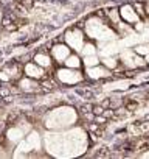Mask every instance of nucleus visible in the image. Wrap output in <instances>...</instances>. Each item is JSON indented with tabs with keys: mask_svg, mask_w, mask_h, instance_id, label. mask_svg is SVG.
<instances>
[{
	"mask_svg": "<svg viewBox=\"0 0 149 159\" xmlns=\"http://www.w3.org/2000/svg\"><path fill=\"white\" fill-rule=\"evenodd\" d=\"M8 139H10L11 142H19V140H22V139H23V128H20V126L11 128V129L8 131Z\"/></svg>",
	"mask_w": 149,
	"mask_h": 159,
	"instance_id": "11",
	"label": "nucleus"
},
{
	"mask_svg": "<svg viewBox=\"0 0 149 159\" xmlns=\"http://www.w3.org/2000/svg\"><path fill=\"white\" fill-rule=\"evenodd\" d=\"M141 156H143V157H149V151H147V153H143Z\"/></svg>",
	"mask_w": 149,
	"mask_h": 159,
	"instance_id": "23",
	"label": "nucleus"
},
{
	"mask_svg": "<svg viewBox=\"0 0 149 159\" xmlns=\"http://www.w3.org/2000/svg\"><path fill=\"white\" fill-rule=\"evenodd\" d=\"M144 10H146V16H149V2L144 3Z\"/></svg>",
	"mask_w": 149,
	"mask_h": 159,
	"instance_id": "22",
	"label": "nucleus"
},
{
	"mask_svg": "<svg viewBox=\"0 0 149 159\" xmlns=\"http://www.w3.org/2000/svg\"><path fill=\"white\" fill-rule=\"evenodd\" d=\"M92 112H93L95 116H101V114L104 112V106H103V105H98V106H93V109H92Z\"/></svg>",
	"mask_w": 149,
	"mask_h": 159,
	"instance_id": "21",
	"label": "nucleus"
},
{
	"mask_svg": "<svg viewBox=\"0 0 149 159\" xmlns=\"http://www.w3.org/2000/svg\"><path fill=\"white\" fill-rule=\"evenodd\" d=\"M39 147H40V137H39V134H37L36 131H33V133H30V134L25 137V140L19 145L17 154L27 153V151H33V150H39Z\"/></svg>",
	"mask_w": 149,
	"mask_h": 159,
	"instance_id": "5",
	"label": "nucleus"
},
{
	"mask_svg": "<svg viewBox=\"0 0 149 159\" xmlns=\"http://www.w3.org/2000/svg\"><path fill=\"white\" fill-rule=\"evenodd\" d=\"M120 14H121V19H123L124 22H127V24H134V22H137L138 17H140L138 13L135 11V8L130 7V5H123L121 10H120Z\"/></svg>",
	"mask_w": 149,
	"mask_h": 159,
	"instance_id": "6",
	"label": "nucleus"
},
{
	"mask_svg": "<svg viewBox=\"0 0 149 159\" xmlns=\"http://www.w3.org/2000/svg\"><path fill=\"white\" fill-rule=\"evenodd\" d=\"M129 81H115V83H110L107 86V89H120V91H124L129 88Z\"/></svg>",
	"mask_w": 149,
	"mask_h": 159,
	"instance_id": "15",
	"label": "nucleus"
},
{
	"mask_svg": "<svg viewBox=\"0 0 149 159\" xmlns=\"http://www.w3.org/2000/svg\"><path fill=\"white\" fill-rule=\"evenodd\" d=\"M25 73H27L30 78H42V76H44V69H42V66H39L37 62H36V64L30 62V64L25 66Z\"/></svg>",
	"mask_w": 149,
	"mask_h": 159,
	"instance_id": "9",
	"label": "nucleus"
},
{
	"mask_svg": "<svg viewBox=\"0 0 149 159\" xmlns=\"http://www.w3.org/2000/svg\"><path fill=\"white\" fill-rule=\"evenodd\" d=\"M95 52H96V47L93 45V44H86L83 48H81V53L84 55V56H90V55H95Z\"/></svg>",
	"mask_w": 149,
	"mask_h": 159,
	"instance_id": "17",
	"label": "nucleus"
},
{
	"mask_svg": "<svg viewBox=\"0 0 149 159\" xmlns=\"http://www.w3.org/2000/svg\"><path fill=\"white\" fill-rule=\"evenodd\" d=\"M146 62H147V66H149V55L146 56Z\"/></svg>",
	"mask_w": 149,
	"mask_h": 159,
	"instance_id": "24",
	"label": "nucleus"
},
{
	"mask_svg": "<svg viewBox=\"0 0 149 159\" xmlns=\"http://www.w3.org/2000/svg\"><path fill=\"white\" fill-rule=\"evenodd\" d=\"M56 75H57L59 81H62L65 84H76V83L83 81V73L79 70H76V69H70V67L59 69Z\"/></svg>",
	"mask_w": 149,
	"mask_h": 159,
	"instance_id": "3",
	"label": "nucleus"
},
{
	"mask_svg": "<svg viewBox=\"0 0 149 159\" xmlns=\"http://www.w3.org/2000/svg\"><path fill=\"white\" fill-rule=\"evenodd\" d=\"M0 19H2V13H0Z\"/></svg>",
	"mask_w": 149,
	"mask_h": 159,
	"instance_id": "25",
	"label": "nucleus"
},
{
	"mask_svg": "<svg viewBox=\"0 0 149 159\" xmlns=\"http://www.w3.org/2000/svg\"><path fill=\"white\" fill-rule=\"evenodd\" d=\"M84 64H86V67H93V66H98V64H100V59H98L95 55L84 56Z\"/></svg>",
	"mask_w": 149,
	"mask_h": 159,
	"instance_id": "18",
	"label": "nucleus"
},
{
	"mask_svg": "<svg viewBox=\"0 0 149 159\" xmlns=\"http://www.w3.org/2000/svg\"><path fill=\"white\" fill-rule=\"evenodd\" d=\"M87 75L90 80H101L110 75V69L107 67H100V66H93V67H87Z\"/></svg>",
	"mask_w": 149,
	"mask_h": 159,
	"instance_id": "7",
	"label": "nucleus"
},
{
	"mask_svg": "<svg viewBox=\"0 0 149 159\" xmlns=\"http://www.w3.org/2000/svg\"><path fill=\"white\" fill-rule=\"evenodd\" d=\"M20 88L23 89V91H27V92H34V91H37V83H34L33 80H30V76L28 78H23L22 81H20Z\"/></svg>",
	"mask_w": 149,
	"mask_h": 159,
	"instance_id": "12",
	"label": "nucleus"
},
{
	"mask_svg": "<svg viewBox=\"0 0 149 159\" xmlns=\"http://www.w3.org/2000/svg\"><path fill=\"white\" fill-rule=\"evenodd\" d=\"M74 120H76V114H74V111L71 108H57L48 114L45 125H47V128L57 129V128H64V126L71 125Z\"/></svg>",
	"mask_w": 149,
	"mask_h": 159,
	"instance_id": "1",
	"label": "nucleus"
},
{
	"mask_svg": "<svg viewBox=\"0 0 149 159\" xmlns=\"http://www.w3.org/2000/svg\"><path fill=\"white\" fill-rule=\"evenodd\" d=\"M34 61H36L39 66H42V67H48V66L51 64V59H50V56H48V55H44V53H39V55H36V56H34Z\"/></svg>",
	"mask_w": 149,
	"mask_h": 159,
	"instance_id": "14",
	"label": "nucleus"
},
{
	"mask_svg": "<svg viewBox=\"0 0 149 159\" xmlns=\"http://www.w3.org/2000/svg\"><path fill=\"white\" fill-rule=\"evenodd\" d=\"M134 8H135V11L138 13V16H140V17H143V19L146 17V10H144V5H143V3H140V2H138V3H135V5H134Z\"/></svg>",
	"mask_w": 149,
	"mask_h": 159,
	"instance_id": "20",
	"label": "nucleus"
},
{
	"mask_svg": "<svg viewBox=\"0 0 149 159\" xmlns=\"http://www.w3.org/2000/svg\"><path fill=\"white\" fill-rule=\"evenodd\" d=\"M106 17H107V22H109V24H112V25H115V27H118V25H120L121 14L118 13V10H117V8L109 10V11L106 13Z\"/></svg>",
	"mask_w": 149,
	"mask_h": 159,
	"instance_id": "10",
	"label": "nucleus"
},
{
	"mask_svg": "<svg viewBox=\"0 0 149 159\" xmlns=\"http://www.w3.org/2000/svg\"><path fill=\"white\" fill-rule=\"evenodd\" d=\"M51 53H53V56H54L56 61L64 62V61L70 56V47H68V45H64V44H57V45L53 47Z\"/></svg>",
	"mask_w": 149,
	"mask_h": 159,
	"instance_id": "8",
	"label": "nucleus"
},
{
	"mask_svg": "<svg viewBox=\"0 0 149 159\" xmlns=\"http://www.w3.org/2000/svg\"><path fill=\"white\" fill-rule=\"evenodd\" d=\"M64 64H65L67 67H70V69H79V67H81V59L78 58V55H70V56L64 61Z\"/></svg>",
	"mask_w": 149,
	"mask_h": 159,
	"instance_id": "13",
	"label": "nucleus"
},
{
	"mask_svg": "<svg viewBox=\"0 0 149 159\" xmlns=\"http://www.w3.org/2000/svg\"><path fill=\"white\" fill-rule=\"evenodd\" d=\"M103 64L107 67V69H110V70H113L117 66H118V61L115 59V58H110V56H106L104 59H103Z\"/></svg>",
	"mask_w": 149,
	"mask_h": 159,
	"instance_id": "19",
	"label": "nucleus"
},
{
	"mask_svg": "<svg viewBox=\"0 0 149 159\" xmlns=\"http://www.w3.org/2000/svg\"><path fill=\"white\" fill-rule=\"evenodd\" d=\"M134 52L141 55V56H147L149 55V45L147 44H140V45H135L134 47Z\"/></svg>",
	"mask_w": 149,
	"mask_h": 159,
	"instance_id": "16",
	"label": "nucleus"
},
{
	"mask_svg": "<svg viewBox=\"0 0 149 159\" xmlns=\"http://www.w3.org/2000/svg\"><path fill=\"white\" fill-rule=\"evenodd\" d=\"M86 30H87V34L93 39H100V41H104V39H112L115 36V33L112 31V28L109 25H106V22L100 20L96 16L95 17H90L86 24Z\"/></svg>",
	"mask_w": 149,
	"mask_h": 159,
	"instance_id": "2",
	"label": "nucleus"
},
{
	"mask_svg": "<svg viewBox=\"0 0 149 159\" xmlns=\"http://www.w3.org/2000/svg\"><path fill=\"white\" fill-rule=\"evenodd\" d=\"M65 41H67V45L70 48H74V50H78V52H81V48L84 47V34L78 28L68 30L65 33Z\"/></svg>",
	"mask_w": 149,
	"mask_h": 159,
	"instance_id": "4",
	"label": "nucleus"
}]
</instances>
